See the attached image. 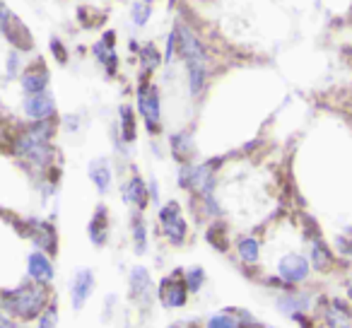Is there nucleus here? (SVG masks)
<instances>
[{
    "label": "nucleus",
    "instance_id": "0eeeda50",
    "mask_svg": "<svg viewBox=\"0 0 352 328\" xmlns=\"http://www.w3.org/2000/svg\"><path fill=\"white\" fill-rule=\"evenodd\" d=\"M311 273V263H309L307 256L302 254H287L278 261V275L285 285L294 287V285H302L304 280Z\"/></svg>",
    "mask_w": 352,
    "mask_h": 328
},
{
    "label": "nucleus",
    "instance_id": "2eb2a0df",
    "mask_svg": "<svg viewBox=\"0 0 352 328\" xmlns=\"http://www.w3.org/2000/svg\"><path fill=\"white\" fill-rule=\"evenodd\" d=\"M309 263H311L314 270L318 273H328V270L336 265V256H333L331 246L321 239V237H314L309 241Z\"/></svg>",
    "mask_w": 352,
    "mask_h": 328
},
{
    "label": "nucleus",
    "instance_id": "9d476101",
    "mask_svg": "<svg viewBox=\"0 0 352 328\" xmlns=\"http://www.w3.org/2000/svg\"><path fill=\"white\" fill-rule=\"evenodd\" d=\"M49 80H51V73H49V68H46L44 61H34L32 65H27L20 75V85H22L25 97L49 89Z\"/></svg>",
    "mask_w": 352,
    "mask_h": 328
},
{
    "label": "nucleus",
    "instance_id": "cd10ccee",
    "mask_svg": "<svg viewBox=\"0 0 352 328\" xmlns=\"http://www.w3.org/2000/svg\"><path fill=\"white\" fill-rule=\"evenodd\" d=\"M184 280H186L188 292H201V287L206 285V270H203L201 265L188 268L186 273H184Z\"/></svg>",
    "mask_w": 352,
    "mask_h": 328
},
{
    "label": "nucleus",
    "instance_id": "bb28decb",
    "mask_svg": "<svg viewBox=\"0 0 352 328\" xmlns=\"http://www.w3.org/2000/svg\"><path fill=\"white\" fill-rule=\"evenodd\" d=\"M206 328H244L241 318H236V314H215V316L208 318Z\"/></svg>",
    "mask_w": 352,
    "mask_h": 328
},
{
    "label": "nucleus",
    "instance_id": "5701e85b",
    "mask_svg": "<svg viewBox=\"0 0 352 328\" xmlns=\"http://www.w3.org/2000/svg\"><path fill=\"white\" fill-rule=\"evenodd\" d=\"M236 254L246 265H256L261 259V241L256 237H239L236 239Z\"/></svg>",
    "mask_w": 352,
    "mask_h": 328
},
{
    "label": "nucleus",
    "instance_id": "aec40b11",
    "mask_svg": "<svg viewBox=\"0 0 352 328\" xmlns=\"http://www.w3.org/2000/svg\"><path fill=\"white\" fill-rule=\"evenodd\" d=\"M118 131H121V140L126 145H133L138 140V116L131 104L118 107Z\"/></svg>",
    "mask_w": 352,
    "mask_h": 328
},
{
    "label": "nucleus",
    "instance_id": "f03ea898",
    "mask_svg": "<svg viewBox=\"0 0 352 328\" xmlns=\"http://www.w3.org/2000/svg\"><path fill=\"white\" fill-rule=\"evenodd\" d=\"M135 97H138V113H140L147 133L157 135L162 131V94L160 87L150 80V75H140Z\"/></svg>",
    "mask_w": 352,
    "mask_h": 328
},
{
    "label": "nucleus",
    "instance_id": "f3484780",
    "mask_svg": "<svg viewBox=\"0 0 352 328\" xmlns=\"http://www.w3.org/2000/svg\"><path fill=\"white\" fill-rule=\"evenodd\" d=\"M275 307L280 309V311L285 314V316H297V314H307L309 309H311V297L304 292H294V289H289L287 294H280L278 299H275Z\"/></svg>",
    "mask_w": 352,
    "mask_h": 328
},
{
    "label": "nucleus",
    "instance_id": "ddd939ff",
    "mask_svg": "<svg viewBox=\"0 0 352 328\" xmlns=\"http://www.w3.org/2000/svg\"><path fill=\"white\" fill-rule=\"evenodd\" d=\"M121 196L123 203L133 206L138 212H142L147 206H150V193H147V184L140 179V174H133L126 184L121 186Z\"/></svg>",
    "mask_w": 352,
    "mask_h": 328
},
{
    "label": "nucleus",
    "instance_id": "4be33fe9",
    "mask_svg": "<svg viewBox=\"0 0 352 328\" xmlns=\"http://www.w3.org/2000/svg\"><path fill=\"white\" fill-rule=\"evenodd\" d=\"M138 61H140L142 75H152L164 63V56L160 54V49L155 44H145V46H138Z\"/></svg>",
    "mask_w": 352,
    "mask_h": 328
},
{
    "label": "nucleus",
    "instance_id": "f257e3e1",
    "mask_svg": "<svg viewBox=\"0 0 352 328\" xmlns=\"http://www.w3.org/2000/svg\"><path fill=\"white\" fill-rule=\"evenodd\" d=\"M51 304L49 285L41 283H25L15 289H3L0 292V309L15 321H36L46 307Z\"/></svg>",
    "mask_w": 352,
    "mask_h": 328
},
{
    "label": "nucleus",
    "instance_id": "7c9ffc66",
    "mask_svg": "<svg viewBox=\"0 0 352 328\" xmlns=\"http://www.w3.org/2000/svg\"><path fill=\"white\" fill-rule=\"evenodd\" d=\"M147 193H150V203L155 208H160L162 203H160V186H157V179H150L147 182Z\"/></svg>",
    "mask_w": 352,
    "mask_h": 328
},
{
    "label": "nucleus",
    "instance_id": "6e6552de",
    "mask_svg": "<svg viewBox=\"0 0 352 328\" xmlns=\"http://www.w3.org/2000/svg\"><path fill=\"white\" fill-rule=\"evenodd\" d=\"M22 111H25V116L32 118V121H49V118L56 116L54 94H51L49 89H44V92H39V94H30V97H25V102H22Z\"/></svg>",
    "mask_w": 352,
    "mask_h": 328
},
{
    "label": "nucleus",
    "instance_id": "412c9836",
    "mask_svg": "<svg viewBox=\"0 0 352 328\" xmlns=\"http://www.w3.org/2000/svg\"><path fill=\"white\" fill-rule=\"evenodd\" d=\"M87 232H89V239H92L94 246L107 244V239H109V210L104 206H99L97 210H94Z\"/></svg>",
    "mask_w": 352,
    "mask_h": 328
},
{
    "label": "nucleus",
    "instance_id": "b1692460",
    "mask_svg": "<svg viewBox=\"0 0 352 328\" xmlns=\"http://www.w3.org/2000/svg\"><path fill=\"white\" fill-rule=\"evenodd\" d=\"M131 237H133V249L138 256H142L147 251V227L142 220V212H135L131 222Z\"/></svg>",
    "mask_w": 352,
    "mask_h": 328
},
{
    "label": "nucleus",
    "instance_id": "c85d7f7f",
    "mask_svg": "<svg viewBox=\"0 0 352 328\" xmlns=\"http://www.w3.org/2000/svg\"><path fill=\"white\" fill-rule=\"evenodd\" d=\"M56 326H58V304L51 299V304L36 318V328H56Z\"/></svg>",
    "mask_w": 352,
    "mask_h": 328
},
{
    "label": "nucleus",
    "instance_id": "72a5a7b5",
    "mask_svg": "<svg viewBox=\"0 0 352 328\" xmlns=\"http://www.w3.org/2000/svg\"><path fill=\"white\" fill-rule=\"evenodd\" d=\"M171 328H198V326H193V323H176V326H171Z\"/></svg>",
    "mask_w": 352,
    "mask_h": 328
},
{
    "label": "nucleus",
    "instance_id": "393cba45",
    "mask_svg": "<svg viewBox=\"0 0 352 328\" xmlns=\"http://www.w3.org/2000/svg\"><path fill=\"white\" fill-rule=\"evenodd\" d=\"M208 241L215 246L217 251H227L230 249V241H227V225L222 220L212 222L210 230H208Z\"/></svg>",
    "mask_w": 352,
    "mask_h": 328
},
{
    "label": "nucleus",
    "instance_id": "f704fd0d",
    "mask_svg": "<svg viewBox=\"0 0 352 328\" xmlns=\"http://www.w3.org/2000/svg\"><path fill=\"white\" fill-rule=\"evenodd\" d=\"M347 299H350V304H352V280L347 283Z\"/></svg>",
    "mask_w": 352,
    "mask_h": 328
},
{
    "label": "nucleus",
    "instance_id": "a211bd4d",
    "mask_svg": "<svg viewBox=\"0 0 352 328\" xmlns=\"http://www.w3.org/2000/svg\"><path fill=\"white\" fill-rule=\"evenodd\" d=\"M169 145H171V155H174V160L179 164H191L193 157H196V142H193V135L188 131L174 133Z\"/></svg>",
    "mask_w": 352,
    "mask_h": 328
},
{
    "label": "nucleus",
    "instance_id": "a878e982",
    "mask_svg": "<svg viewBox=\"0 0 352 328\" xmlns=\"http://www.w3.org/2000/svg\"><path fill=\"white\" fill-rule=\"evenodd\" d=\"M152 17V6L145 3V0H135L131 6V22L135 27H145Z\"/></svg>",
    "mask_w": 352,
    "mask_h": 328
},
{
    "label": "nucleus",
    "instance_id": "39448f33",
    "mask_svg": "<svg viewBox=\"0 0 352 328\" xmlns=\"http://www.w3.org/2000/svg\"><path fill=\"white\" fill-rule=\"evenodd\" d=\"M188 287L184 280V270H174L171 275L157 283V302L164 309H182L188 304Z\"/></svg>",
    "mask_w": 352,
    "mask_h": 328
},
{
    "label": "nucleus",
    "instance_id": "473e14b6",
    "mask_svg": "<svg viewBox=\"0 0 352 328\" xmlns=\"http://www.w3.org/2000/svg\"><path fill=\"white\" fill-rule=\"evenodd\" d=\"M0 328H22V326H20V321L10 318L3 309H0Z\"/></svg>",
    "mask_w": 352,
    "mask_h": 328
},
{
    "label": "nucleus",
    "instance_id": "dca6fc26",
    "mask_svg": "<svg viewBox=\"0 0 352 328\" xmlns=\"http://www.w3.org/2000/svg\"><path fill=\"white\" fill-rule=\"evenodd\" d=\"M27 273H30V278L34 280V283L49 285L56 275L49 254H44V251H34V254H30V259H27Z\"/></svg>",
    "mask_w": 352,
    "mask_h": 328
},
{
    "label": "nucleus",
    "instance_id": "2f4dec72",
    "mask_svg": "<svg viewBox=\"0 0 352 328\" xmlns=\"http://www.w3.org/2000/svg\"><path fill=\"white\" fill-rule=\"evenodd\" d=\"M51 49H54V56H56V61H58V63H65V61H68V51H65V46L60 44L58 39L51 41Z\"/></svg>",
    "mask_w": 352,
    "mask_h": 328
},
{
    "label": "nucleus",
    "instance_id": "9b49d317",
    "mask_svg": "<svg viewBox=\"0 0 352 328\" xmlns=\"http://www.w3.org/2000/svg\"><path fill=\"white\" fill-rule=\"evenodd\" d=\"M92 54H94V58L99 61V65L107 70V75H116L118 73V65H121V61H118L116 34H113V32H104L102 39L94 44Z\"/></svg>",
    "mask_w": 352,
    "mask_h": 328
},
{
    "label": "nucleus",
    "instance_id": "6ab92c4d",
    "mask_svg": "<svg viewBox=\"0 0 352 328\" xmlns=\"http://www.w3.org/2000/svg\"><path fill=\"white\" fill-rule=\"evenodd\" d=\"M89 179H92V184L97 186L99 196H107L109 191H111V164H109L107 157H99V160H92L89 162V169H87Z\"/></svg>",
    "mask_w": 352,
    "mask_h": 328
},
{
    "label": "nucleus",
    "instance_id": "20e7f679",
    "mask_svg": "<svg viewBox=\"0 0 352 328\" xmlns=\"http://www.w3.org/2000/svg\"><path fill=\"white\" fill-rule=\"evenodd\" d=\"M174 34H176V56L184 61V65H201L208 63V49L198 34L191 30L188 25L179 22L174 27Z\"/></svg>",
    "mask_w": 352,
    "mask_h": 328
},
{
    "label": "nucleus",
    "instance_id": "c9c22d12",
    "mask_svg": "<svg viewBox=\"0 0 352 328\" xmlns=\"http://www.w3.org/2000/svg\"><path fill=\"white\" fill-rule=\"evenodd\" d=\"M145 3H150V6H152V3H157V0H145Z\"/></svg>",
    "mask_w": 352,
    "mask_h": 328
},
{
    "label": "nucleus",
    "instance_id": "1a4fd4ad",
    "mask_svg": "<svg viewBox=\"0 0 352 328\" xmlns=\"http://www.w3.org/2000/svg\"><path fill=\"white\" fill-rule=\"evenodd\" d=\"M323 323L326 328H352V304L342 297L323 302Z\"/></svg>",
    "mask_w": 352,
    "mask_h": 328
},
{
    "label": "nucleus",
    "instance_id": "4468645a",
    "mask_svg": "<svg viewBox=\"0 0 352 328\" xmlns=\"http://www.w3.org/2000/svg\"><path fill=\"white\" fill-rule=\"evenodd\" d=\"M30 237L34 239V244L39 246V251L44 254H56L58 249V234H56V227L49 225L44 220H30Z\"/></svg>",
    "mask_w": 352,
    "mask_h": 328
},
{
    "label": "nucleus",
    "instance_id": "f8f14e48",
    "mask_svg": "<svg viewBox=\"0 0 352 328\" xmlns=\"http://www.w3.org/2000/svg\"><path fill=\"white\" fill-rule=\"evenodd\" d=\"M94 273L89 268H80L73 275V283H70V299H73V309H82L87 304L89 294L94 292Z\"/></svg>",
    "mask_w": 352,
    "mask_h": 328
},
{
    "label": "nucleus",
    "instance_id": "423d86ee",
    "mask_svg": "<svg viewBox=\"0 0 352 328\" xmlns=\"http://www.w3.org/2000/svg\"><path fill=\"white\" fill-rule=\"evenodd\" d=\"M128 287H131V297L135 299L140 307H150L152 299L157 297L155 280H152L150 270L145 265H133L131 275H128Z\"/></svg>",
    "mask_w": 352,
    "mask_h": 328
},
{
    "label": "nucleus",
    "instance_id": "c756f323",
    "mask_svg": "<svg viewBox=\"0 0 352 328\" xmlns=\"http://www.w3.org/2000/svg\"><path fill=\"white\" fill-rule=\"evenodd\" d=\"M22 68L20 63V51H10V56H8V75H17V70Z\"/></svg>",
    "mask_w": 352,
    "mask_h": 328
},
{
    "label": "nucleus",
    "instance_id": "7ed1b4c3",
    "mask_svg": "<svg viewBox=\"0 0 352 328\" xmlns=\"http://www.w3.org/2000/svg\"><path fill=\"white\" fill-rule=\"evenodd\" d=\"M157 220H160V232L171 246H184L188 239V222L182 212V206L176 201H169L157 208Z\"/></svg>",
    "mask_w": 352,
    "mask_h": 328
}]
</instances>
